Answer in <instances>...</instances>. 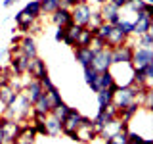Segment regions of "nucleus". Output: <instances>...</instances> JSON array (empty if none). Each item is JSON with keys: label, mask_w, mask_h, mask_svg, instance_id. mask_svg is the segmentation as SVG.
Masks as SVG:
<instances>
[{"label": "nucleus", "mask_w": 153, "mask_h": 144, "mask_svg": "<svg viewBox=\"0 0 153 144\" xmlns=\"http://www.w3.org/2000/svg\"><path fill=\"white\" fill-rule=\"evenodd\" d=\"M31 102H29V98L23 92H19L16 96V100H13L12 104L4 106V110L0 113H2V117H8V119H13V121H29V115H31Z\"/></svg>", "instance_id": "f257e3e1"}, {"label": "nucleus", "mask_w": 153, "mask_h": 144, "mask_svg": "<svg viewBox=\"0 0 153 144\" xmlns=\"http://www.w3.org/2000/svg\"><path fill=\"white\" fill-rule=\"evenodd\" d=\"M27 64L29 58L25 54H21L19 46H10V60H8V67L13 71V75L23 77L27 73Z\"/></svg>", "instance_id": "f03ea898"}, {"label": "nucleus", "mask_w": 153, "mask_h": 144, "mask_svg": "<svg viewBox=\"0 0 153 144\" xmlns=\"http://www.w3.org/2000/svg\"><path fill=\"white\" fill-rule=\"evenodd\" d=\"M80 117H82V113L79 112L76 108H71L69 113L65 115V119L61 121V134H65L67 138H71V140L76 142V129H79L80 125Z\"/></svg>", "instance_id": "7ed1b4c3"}, {"label": "nucleus", "mask_w": 153, "mask_h": 144, "mask_svg": "<svg viewBox=\"0 0 153 144\" xmlns=\"http://www.w3.org/2000/svg\"><path fill=\"white\" fill-rule=\"evenodd\" d=\"M90 14H92V6H90L88 0H80L71 8V19H73L75 25L79 27H88L90 23Z\"/></svg>", "instance_id": "20e7f679"}, {"label": "nucleus", "mask_w": 153, "mask_h": 144, "mask_svg": "<svg viewBox=\"0 0 153 144\" xmlns=\"http://www.w3.org/2000/svg\"><path fill=\"white\" fill-rule=\"evenodd\" d=\"M113 65V58H111V50L109 48H102V50H94V58H92V67L98 73H103V71H109Z\"/></svg>", "instance_id": "39448f33"}, {"label": "nucleus", "mask_w": 153, "mask_h": 144, "mask_svg": "<svg viewBox=\"0 0 153 144\" xmlns=\"http://www.w3.org/2000/svg\"><path fill=\"white\" fill-rule=\"evenodd\" d=\"M29 79H44V77L48 75V67H46V62L42 60V58H29V64H27V73H25Z\"/></svg>", "instance_id": "423d86ee"}, {"label": "nucleus", "mask_w": 153, "mask_h": 144, "mask_svg": "<svg viewBox=\"0 0 153 144\" xmlns=\"http://www.w3.org/2000/svg\"><path fill=\"white\" fill-rule=\"evenodd\" d=\"M132 54H134V42L128 40L126 44L117 46L111 50V58H113V65H121V64H130L132 62Z\"/></svg>", "instance_id": "0eeeda50"}, {"label": "nucleus", "mask_w": 153, "mask_h": 144, "mask_svg": "<svg viewBox=\"0 0 153 144\" xmlns=\"http://www.w3.org/2000/svg\"><path fill=\"white\" fill-rule=\"evenodd\" d=\"M113 119H117V108H115L113 104L107 106V108H103V110H98L96 117L92 119L96 133H100V131L103 129V125H107L109 121H113Z\"/></svg>", "instance_id": "6e6552de"}, {"label": "nucleus", "mask_w": 153, "mask_h": 144, "mask_svg": "<svg viewBox=\"0 0 153 144\" xmlns=\"http://www.w3.org/2000/svg\"><path fill=\"white\" fill-rule=\"evenodd\" d=\"M21 129V123L13 121V119L2 117V144H13L16 142V136Z\"/></svg>", "instance_id": "1a4fd4ad"}, {"label": "nucleus", "mask_w": 153, "mask_h": 144, "mask_svg": "<svg viewBox=\"0 0 153 144\" xmlns=\"http://www.w3.org/2000/svg\"><path fill=\"white\" fill-rule=\"evenodd\" d=\"M100 14H102V17H103V21L105 23H109V25H117L119 21L123 19V14H121V10H119L117 6H113L111 2H105V4H100Z\"/></svg>", "instance_id": "9d476101"}, {"label": "nucleus", "mask_w": 153, "mask_h": 144, "mask_svg": "<svg viewBox=\"0 0 153 144\" xmlns=\"http://www.w3.org/2000/svg\"><path fill=\"white\" fill-rule=\"evenodd\" d=\"M149 62H153V48H134L132 62H130L132 69H142Z\"/></svg>", "instance_id": "9b49d317"}, {"label": "nucleus", "mask_w": 153, "mask_h": 144, "mask_svg": "<svg viewBox=\"0 0 153 144\" xmlns=\"http://www.w3.org/2000/svg\"><path fill=\"white\" fill-rule=\"evenodd\" d=\"M151 29H153V17L147 16L143 10H142V12H136V19H134V33H132V35L140 37V35H143V33L151 31Z\"/></svg>", "instance_id": "f8f14e48"}, {"label": "nucleus", "mask_w": 153, "mask_h": 144, "mask_svg": "<svg viewBox=\"0 0 153 144\" xmlns=\"http://www.w3.org/2000/svg\"><path fill=\"white\" fill-rule=\"evenodd\" d=\"M36 136H38V134H36L35 129H33V125L29 123V121H23L13 144H35L36 142Z\"/></svg>", "instance_id": "ddd939ff"}, {"label": "nucleus", "mask_w": 153, "mask_h": 144, "mask_svg": "<svg viewBox=\"0 0 153 144\" xmlns=\"http://www.w3.org/2000/svg\"><path fill=\"white\" fill-rule=\"evenodd\" d=\"M27 77V75H25ZM23 94L29 98V102H35V100L40 96L42 92H44V88H42V85H40V81H36V79H25V83H23V90H21Z\"/></svg>", "instance_id": "4468645a"}, {"label": "nucleus", "mask_w": 153, "mask_h": 144, "mask_svg": "<svg viewBox=\"0 0 153 144\" xmlns=\"http://www.w3.org/2000/svg\"><path fill=\"white\" fill-rule=\"evenodd\" d=\"M123 129H130V123H123L121 119H113V121H109L107 125H103V129L98 133V138H103V140H107L109 136H113L115 133L123 131Z\"/></svg>", "instance_id": "2eb2a0df"}, {"label": "nucleus", "mask_w": 153, "mask_h": 144, "mask_svg": "<svg viewBox=\"0 0 153 144\" xmlns=\"http://www.w3.org/2000/svg\"><path fill=\"white\" fill-rule=\"evenodd\" d=\"M117 88H119V85L115 83V85L109 86V88H102V90L96 92V98H98V110H103V108H107V106L113 104V96H115V90Z\"/></svg>", "instance_id": "dca6fc26"}, {"label": "nucleus", "mask_w": 153, "mask_h": 144, "mask_svg": "<svg viewBox=\"0 0 153 144\" xmlns=\"http://www.w3.org/2000/svg\"><path fill=\"white\" fill-rule=\"evenodd\" d=\"M52 112V104H50V98H48V94L46 92H42L38 98L33 102L31 106V113H36V115H46Z\"/></svg>", "instance_id": "f3484780"}, {"label": "nucleus", "mask_w": 153, "mask_h": 144, "mask_svg": "<svg viewBox=\"0 0 153 144\" xmlns=\"http://www.w3.org/2000/svg\"><path fill=\"white\" fill-rule=\"evenodd\" d=\"M140 104L138 102H132L128 106H124V108H117V119H121L123 123H130L134 117H136L138 113H140Z\"/></svg>", "instance_id": "a211bd4d"}, {"label": "nucleus", "mask_w": 153, "mask_h": 144, "mask_svg": "<svg viewBox=\"0 0 153 144\" xmlns=\"http://www.w3.org/2000/svg\"><path fill=\"white\" fill-rule=\"evenodd\" d=\"M17 46H19V50H21V54H25L27 58H35V56H38L36 40H35V37H31V35H23Z\"/></svg>", "instance_id": "6ab92c4d"}, {"label": "nucleus", "mask_w": 153, "mask_h": 144, "mask_svg": "<svg viewBox=\"0 0 153 144\" xmlns=\"http://www.w3.org/2000/svg\"><path fill=\"white\" fill-rule=\"evenodd\" d=\"M111 85H115V75H113V71H103V73H98V79H96V83L90 86V90L96 94L98 90L109 88Z\"/></svg>", "instance_id": "aec40b11"}, {"label": "nucleus", "mask_w": 153, "mask_h": 144, "mask_svg": "<svg viewBox=\"0 0 153 144\" xmlns=\"http://www.w3.org/2000/svg\"><path fill=\"white\" fill-rule=\"evenodd\" d=\"M50 19L56 27H67L69 23H73V19H71V10H65V8H57L54 14H50Z\"/></svg>", "instance_id": "412c9836"}, {"label": "nucleus", "mask_w": 153, "mask_h": 144, "mask_svg": "<svg viewBox=\"0 0 153 144\" xmlns=\"http://www.w3.org/2000/svg\"><path fill=\"white\" fill-rule=\"evenodd\" d=\"M33 21H36V19H33L31 16H27L25 10H19V12L16 14V29L21 33V35H27L29 27L33 25Z\"/></svg>", "instance_id": "4be33fe9"}, {"label": "nucleus", "mask_w": 153, "mask_h": 144, "mask_svg": "<svg viewBox=\"0 0 153 144\" xmlns=\"http://www.w3.org/2000/svg\"><path fill=\"white\" fill-rule=\"evenodd\" d=\"M96 138H98V133H96L94 125H90V127H79V129H76V142L90 144V142H94Z\"/></svg>", "instance_id": "5701e85b"}, {"label": "nucleus", "mask_w": 153, "mask_h": 144, "mask_svg": "<svg viewBox=\"0 0 153 144\" xmlns=\"http://www.w3.org/2000/svg\"><path fill=\"white\" fill-rule=\"evenodd\" d=\"M92 58H94V50L90 46H86V48H75V62H76V64H80L82 67H90Z\"/></svg>", "instance_id": "b1692460"}, {"label": "nucleus", "mask_w": 153, "mask_h": 144, "mask_svg": "<svg viewBox=\"0 0 153 144\" xmlns=\"http://www.w3.org/2000/svg\"><path fill=\"white\" fill-rule=\"evenodd\" d=\"M128 40H130V37L123 35V33L119 31L117 27H115L113 31H111V35L107 37V40H105V42H107V48H109V50H113V48H117V46H123V44H126Z\"/></svg>", "instance_id": "393cba45"}, {"label": "nucleus", "mask_w": 153, "mask_h": 144, "mask_svg": "<svg viewBox=\"0 0 153 144\" xmlns=\"http://www.w3.org/2000/svg\"><path fill=\"white\" fill-rule=\"evenodd\" d=\"M29 123L33 125V129L36 131L38 136H48V133H46V117H44V115L31 113V115H29Z\"/></svg>", "instance_id": "a878e982"}, {"label": "nucleus", "mask_w": 153, "mask_h": 144, "mask_svg": "<svg viewBox=\"0 0 153 144\" xmlns=\"http://www.w3.org/2000/svg\"><path fill=\"white\" fill-rule=\"evenodd\" d=\"M61 121L57 117H54L52 113H48L46 115V133H48V136H59L61 134Z\"/></svg>", "instance_id": "bb28decb"}, {"label": "nucleus", "mask_w": 153, "mask_h": 144, "mask_svg": "<svg viewBox=\"0 0 153 144\" xmlns=\"http://www.w3.org/2000/svg\"><path fill=\"white\" fill-rule=\"evenodd\" d=\"M92 29L90 27H82L80 29V33H79V37H76V40H75V46L73 48H86V46H90V42H92Z\"/></svg>", "instance_id": "cd10ccee"}, {"label": "nucleus", "mask_w": 153, "mask_h": 144, "mask_svg": "<svg viewBox=\"0 0 153 144\" xmlns=\"http://www.w3.org/2000/svg\"><path fill=\"white\" fill-rule=\"evenodd\" d=\"M80 29H82V27L75 25V23H69V25L65 27V38H63V44L65 46H71V48L75 46V40H76V37H79Z\"/></svg>", "instance_id": "c85d7f7f"}, {"label": "nucleus", "mask_w": 153, "mask_h": 144, "mask_svg": "<svg viewBox=\"0 0 153 144\" xmlns=\"http://www.w3.org/2000/svg\"><path fill=\"white\" fill-rule=\"evenodd\" d=\"M16 96H17V92L10 86V83L8 85H0V104L2 106L12 104L13 100H16Z\"/></svg>", "instance_id": "c756f323"}, {"label": "nucleus", "mask_w": 153, "mask_h": 144, "mask_svg": "<svg viewBox=\"0 0 153 144\" xmlns=\"http://www.w3.org/2000/svg\"><path fill=\"white\" fill-rule=\"evenodd\" d=\"M25 10L27 16H31L33 19H40L42 16V10H40V0H31V2H27V6L23 8Z\"/></svg>", "instance_id": "7c9ffc66"}, {"label": "nucleus", "mask_w": 153, "mask_h": 144, "mask_svg": "<svg viewBox=\"0 0 153 144\" xmlns=\"http://www.w3.org/2000/svg\"><path fill=\"white\" fill-rule=\"evenodd\" d=\"M44 92L48 94V98H50V104H52V108H56L57 104H61L63 102V98H61V92H59V88H57L56 85H52L50 88H46Z\"/></svg>", "instance_id": "2f4dec72"}, {"label": "nucleus", "mask_w": 153, "mask_h": 144, "mask_svg": "<svg viewBox=\"0 0 153 144\" xmlns=\"http://www.w3.org/2000/svg\"><path fill=\"white\" fill-rule=\"evenodd\" d=\"M105 144H128V129H123V131L115 133L113 136H109L107 140H103Z\"/></svg>", "instance_id": "473e14b6"}, {"label": "nucleus", "mask_w": 153, "mask_h": 144, "mask_svg": "<svg viewBox=\"0 0 153 144\" xmlns=\"http://www.w3.org/2000/svg\"><path fill=\"white\" fill-rule=\"evenodd\" d=\"M134 48H153V31H147L138 37Z\"/></svg>", "instance_id": "72a5a7b5"}, {"label": "nucleus", "mask_w": 153, "mask_h": 144, "mask_svg": "<svg viewBox=\"0 0 153 144\" xmlns=\"http://www.w3.org/2000/svg\"><path fill=\"white\" fill-rule=\"evenodd\" d=\"M59 8V0H40V10H42V16H50L54 14L56 10Z\"/></svg>", "instance_id": "f704fd0d"}, {"label": "nucleus", "mask_w": 153, "mask_h": 144, "mask_svg": "<svg viewBox=\"0 0 153 144\" xmlns=\"http://www.w3.org/2000/svg\"><path fill=\"white\" fill-rule=\"evenodd\" d=\"M69 110H71V106H67L65 102H61V104H57L56 108H52V112H50V113L54 115V117H57L59 121H63V119H65V115L69 113Z\"/></svg>", "instance_id": "c9c22d12"}, {"label": "nucleus", "mask_w": 153, "mask_h": 144, "mask_svg": "<svg viewBox=\"0 0 153 144\" xmlns=\"http://www.w3.org/2000/svg\"><path fill=\"white\" fill-rule=\"evenodd\" d=\"M115 27H117L123 35H126V37H132V33H134V21H128V19H124V17Z\"/></svg>", "instance_id": "e433bc0d"}, {"label": "nucleus", "mask_w": 153, "mask_h": 144, "mask_svg": "<svg viewBox=\"0 0 153 144\" xmlns=\"http://www.w3.org/2000/svg\"><path fill=\"white\" fill-rule=\"evenodd\" d=\"M103 23V17H102V14H100V10H94L92 8V14H90V23H88V27H100Z\"/></svg>", "instance_id": "4c0bfd02"}, {"label": "nucleus", "mask_w": 153, "mask_h": 144, "mask_svg": "<svg viewBox=\"0 0 153 144\" xmlns=\"http://www.w3.org/2000/svg\"><path fill=\"white\" fill-rule=\"evenodd\" d=\"M96 79H98V71H94L92 67H84V81L88 86H92L96 83Z\"/></svg>", "instance_id": "58836bf2"}, {"label": "nucleus", "mask_w": 153, "mask_h": 144, "mask_svg": "<svg viewBox=\"0 0 153 144\" xmlns=\"http://www.w3.org/2000/svg\"><path fill=\"white\" fill-rule=\"evenodd\" d=\"M146 4H147L146 0H134V2H130L126 8H128V10H132V12L136 14V12H142V10L146 8Z\"/></svg>", "instance_id": "ea45409f"}, {"label": "nucleus", "mask_w": 153, "mask_h": 144, "mask_svg": "<svg viewBox=\"0 0 153 144\" xmlns=\"http://www.w3.org/2000/svg\"><path fill=\"white\" fill-rule=\"evenodd\" d=\"M90 48H92V50H102V48H107V42L100 37H94L92 42H90Z\"/></svg>", "instance_id": "a19ab883"}, {"label": "nucleus", "mask_w": 153, "mask_h": 144, "mask_svg": "<svg viewBox=\"0 0 153 144\" xmlns=\"http://www.w3.org/2000/svg\"><path fill=\"white\" fill-rule=\"evenodd\" d=\"M42 31V23H40V19H36V21H33V25L29 27V31H27V35H31V37H35L38 35V33Z\"/></svg>", "instance_id": "79ce46f5"}, {"label": "nucleus", "mask_w": 153, "mask_h": 144, "mask_svg": "<svg viewBox=\"0 0 153 144\" xmlns=\"http://www.w3.org/2000/svg\"><path fill=\"white\" fill-rule=\"evenodd\" d=\"M8 60H10V48L8 46H0V64L8 65Z\"/></svg>", "instance_id": "37998d69"}, {"label": "nucleus", "mask_w": 153, "mask_h": 144, "mask_svg": "<svg viewBox=\"0 0 153 144\" xmlns=\"http://www.w3.org/2000/svg\"><path fill=\"white\" fill-rule=\"evenodd\" d=\"M56 42H63V38H65V27H56Z\"/></svg>", "instance_id": "c03bdc74"}, {"label": "nucleus", "mask_w": 153, "mask_h": 144, "mask_svg": "<svg viewBox=\"0 0 153 144\" xmlns=\"http://www.w3.org/2000/svg\"><path fill=\"white\" fill-rule=\"evenodd\" d=\"M76 2H80V0H59V8H65V10H71L75 6Z\"/></svg>", "instance_id": "a18cd8bd"}, {"label": "nucleus", "mask_w": 153, "mask_h": 144, "mask_svg": "<svg viewBox=\"0 0 153 144\" xmlns=\"http://www.w3.org/2000/svg\"><path fill=\"white\" fill-rule=\"evenodd\" d=\"M21 33H13V35H12V38H10V44H12V46H17L19 44V40H21Z\"/></svg>", "instance_id": "49530a36"}, {"label": "nucleus", "mask_w": 153, "mask_h": 144, "mask_svg": "<svg viewBox=\"0 0 153 144\" xmlns=\"http://www.w3.org/2000/svg\"><path fill=\"white\" fill-rule=\"evenodd\" d=\"M143 12L147 14V16L153 17V4H146V8H143Z\"/></svg>", "instance_id": "de8ad7c7"}, {"label": "nucleus", "mask_w": 153, "mask_h": 144, "mask_svg": "<svg viewBox=\"0 0 153 144\" xmlns=\"http://www.w3.org/2000/svg\"><path fill=\"white\" fill-rule=\"evenodd\" d=\"M13 4H16V0H2V6L4 8H12Z\"/></svg>", "instance_id": "09e8293b"}, {"label": "nucleus", "mask_w": 153, "mask_h": 144, "mask_svg": "<svg viewBox=\"0 0 153 144\" xmlns=\"http://www.w3.org/2000/svg\"><path fill=\"white\" fill-rule=\"evenodd\" d=\"M0 144H2V113H0Z\"/></svg>", "instance_id": "8fccbe9b"}, {"label": "nucleus", "mask_w": 153, "mask_h": 144, "mask_svg": "<svg viewBox=\"0 0 153 144\" xmlns=\"http://www.w3.org/2000/svg\"><path fill=\"white\" fill-rule=\"evenodd\" d=\"M143 144H153V138H149V136H147L146 140H143Z\"/></svg>", "instance_id": "3c124183"}, {"label": "nucleus", "mask_w": 153, "mask_h": 144, "mask_svg": "<svg viewBox=\"0 0 153 144\" xmlns=\"http://www.w3.org/2000/svg\"><path fill=\"white\" fill-rule=\"evenodd\" d=\"M94 2H96V4L100 6V4H105V2H109V0H94Z\"/></svg>", "instance_id": "603ef678"}, {"label": "nucleus", "mask_w": 153, "mask_h": 144, "mask_svg": "<svg viewBox=\"0 0 153 144\" xmlns=\"http://www.w3.org/2000/svg\"><path fill=\"white\" fill-rule=\"evenodd\" d=\"M2 71H4V64H0V73H2Z\"/></svg>", "instance_id": "864d4df0"}, {"label": "nucleus", "mask_w": 153, "mask_h": 144, "mask_svg": "<svg viewBox=\"0 0 153 144\" xmlns=\"http://www.w3.org/2000/svg\"><path fill=\"white\" fill-rule=\"evenodd\" d=\"M16 2H17V0H16Z\"/></svg>", "instance_id": "5fc2aeb1"}]
</instances>
